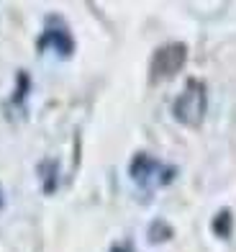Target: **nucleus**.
<instances>
[{
	"label": "nucleus",
	"mask_w": 236,
	"mask_h": 252,
	"mask_svg": "<svg viewBox=\"0 0 236 252\" xmlns=\"http://www.w3.org/2000/svg\"><path fill=\"white\" fill-rule=\"evenodd\" d=\"M152 239H154V242H162V237H170V229H167L162 221H157L154 226H152Z\"/></svg>",
	"instance_id": "6"
},
{
	"label": "nucleus",
	"mask_w": 236,
	"mask_h": 252,
	"mask_svg": "<svg viewBox=\"0 0 236 252\" xmlns=\"http://www.w3.org/2000/svg\"><path fill=\"white\" fill-rule=\"evenodd\" d=\"M0 203H3V201H0Z\"/></svg>",
	"instance_id": "8"
},
{
	"label": "nucleus",
	"mask_w": 236,
	"mask_h": 252,
	"mask_svg": "<svg viewBox=\"0 0 236 252\" xmlns=\"http://www.w3.org/2000/svg\"><path fill=\"white\" fill-rule=\"evenodd\" d=\"M39 47H57L59 54H70L72 52V39H70V33H64V31H47L44 39L39 41Z\"/></svg>",
	"instance_id": "3"
},
{
	"label": "nucleus",
	"mask_w": 236,
	"mask_h": 252,
	"mask_svg": "<svg viewBox=\"0 0 236 252\" xmlns=\"http://www.w3.org/2000/svg\"><path fill=\"white\" fill-rule=\"evenodd\" d=\"M113 252H123V250H121V247H116V250H113Z\"/></svg>",
	"instance_id": "7"
},
{
	"label": "nucleus",
	"mask_w": 236,
	"mask_h": 252,
	"mask_svg": "<svg viewBox=\"0 0 236 252\" xmlns=\"http://www.w3.org/2000/svg\"><path fill=\"white\" fill-rule=\"evenodd\" d=\"M154 170H157V162H154V159L147 157V155H139L136 159H133V165H131V175L141 183V180H147V178L154 173Z\"/></svg>",
	"instance_id": "4"
},
{
	"label": "nucleus",
	"mask_w": 236,
	"mask_h": 252,
	"mask_svg": "<svg viewBox=\"0 0 236 252\" xmlns=\"http://www.w3.org/2000/svg\"><path fill=\"white\" fill-rule=\"evenodd\" d=\"M229 229H231V214L221 211L216 219H213V232H216L218 237H229Z\"/></svg>",
	"instance_id": "5"
},
{
	"label": "nucleus",
	"mask_w": 236,
	"mask_h": 252,
	"mask_svg": "<svg viewBox=\"0 0 236 252\" xmlns=\"http://www.w3.org/2000/svg\"><path fill=\"white\" fill-rule=\"evenodd\" d=\"M206 113V88L200 83H190L183 95L175 100V116L183 124H200Z\"/></svg>",
	"instance_id": "1"
},
{
	"label": "nucleus",
	"mask_w": 236,
	"mask_h": 252,
	"mask_svg": "<svg viewBox=\"0 0 236 252\" xmlns=\"http://www.w3.org/2000/svg\"><path fill=\"white\" fill-rule=\"evenodd\" d=\"M185 62V47L183 44H170L157 52L154 57V72L157 75H175Z\"/></svg>",
	"instance_id": "2"
}]
</instances>
